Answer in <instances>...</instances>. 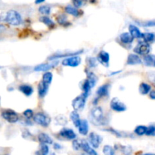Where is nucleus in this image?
I'll return each mask as SVG.
<instances>
[{
	"label": "nucleus",
	"mask_w": 155,
	"mask_h": 155,
	"mask_svg": "<svg viewBox=\"0 0 155 155\" xmlns=\"http://www.w3.org/2000/svg\"><path fill=\"white\" fill-rule=\"evenodd\" d=\"M103 153L104 155H114V149L110 145H104L103 148Z\"/></svg>",
	"instance_id": "obj_33"
},
{
	"label": "nucleus",
	"mask_w": 155,
	"mask_h": 155,
	"mask_svg": "<svg viewBox=\"0 0 155 155\" xmlns=\"http://www.w3.org/2000/svg\"><path fill=\"white\" fill-rule=\"evenodd\" d=\"M39 21L43 23L44 24L48 27L49 28H53L54 27V23L47 16H42L39 18Z\"/></svg>",
	"instance_id": "obj_25"
},
{
	"label": "nucleus",
	"mask_w": 155,
	"mask_h": 155,
	"mask_svg": "<svg viewBox=\"0 0 155 155\" xmlns=\"http://www.w3.org/2000/svg\"><path fill=\"white\" fill-rule=\"evenodd\" d=\"M57 21L61 25H65V24H67V17L64 15H60L57 18Z\"/></svg>",
	"instance_id": "obj_40"
},
{
	"label": "nucleus",
	"mask_w": 155,
	"mask_h": 155,
	"mask_svg": "<svg viewBox=\"0 0 155 155\" xmlns=\"http://www.w3.org/2000/svg\"><path fill=\"white\" fill-rule=\"evenodd\" d=\"M154 56L151 55V54H147V55L145 56L144 58V62L146 65L148 66H151V65L154 64Z\"/></svg>",
	"instance_id": "obj_32"
},
{
	"label": "nucleus",
	"mask_w": 155,
	"mask_h": 155,
	"mask_svg": "<svg viewBox=\"0 0 155 155\" xmlns=\"http://www.w3.org/2000/svg\"><path fill=\"white\" fill-rule=\"evenodd\" d=\"M52 74L50 72H45V74H43V76H42V81L44 83H45V84L47 85H49L50 83H51V80H52Z\"/></svg>",
	"instance_id": "obj_30"
},
{
	"label": "nucleus",
	"mask_w": 155,
	"mask_h": 155,
	"mask_svg": "<svg viewBox=\"0 0 155 155\" xmlns=\"http://www.w3.org/2000/svg\"><path fill=\"white\" fill-rule=\"evenodd\" d=\"M72 2L75 8H79L83 5V0H72Z\"/></svg>",
	"instance_id": "obj_43"
},
{
	"label": "nucleus",
	"mask_w": 155,
	"mask_h": 155,
	"mask_svg": "<svg viewBox=\"0 0 155 155\" xmlns=\"http://www.w3.org/2000/svg\"><path fill=\"white\" fill-rule=\"evenodd\" d=\"M48 85L45 84L43 82L41 81L38 86V93H39V98H44L48 92Z\"/></svg>",
	"instance_id": "obj_17"
},
{
	"label": "nucleus",
	"mask_w": 155,
	"mask_h": 155,
	"mask_svg": "<svg viewBox=\"0 0 155 155\" xmlns=\"http://www.w3.org/2000/svg\"><path fill=\"white\" fill-rule=\"evenodd\" d=\"M151 91V86L145 83H142L139 86V92L142 95H147Z\"/></svg>",
	"instance_id": "obj_23"
},
{
	"label": "nucleus",
	"mask_w": 155,
	"mask_h": 155,
	"mask_svg": "<svg viewBox=\"0 0 155 155\" xmlns=\"http://www.w3.org/2000/svg\"><path fill=\"white\" fill-rule=\"evenodd\" d=\"M134 38L130 35V33H124L120 36V39L121 42L124 44H130L132 43Z\"/></svg>",
	"instance_id": "obj_20"
},
{
	"label": "nucleus",
	"mask_w": 155,
	"mask_h": 155,
	"mask_svg": "<svg viewBox=\"0 0 155 155\" xmlns=\"http://www.w3.org/2000/svg\"><path fill=\"white\" fill-rule=\"evenodd\" d=\"M110 108L117 112L125 111L127 110V106L124 102L120 101L118 98H114L110 101Z\"/></svg>",
	"instance_id": "obj_5"
},
{
	"label": "nucleus",
	"mask_w": 155,
	"mask_h": 155,
	"mask_svg": "<svg viewBox=\"0 0 155 155\" xmlns=\"http://www.w3.org/2000/svg\"><path fill=\"white\" fill-rule=\"evenodd\" d=\"M5 29V26L2 25V24H0V32L2 31V30H4Z\"/></svg>",
	"instance_id": "obj_48"
},
{
	"label": "nucleus",
	"mask_w": 155,
	"mask_h": 155,
	"mask_svg": "<svg viewBox=\"0 0 155 155\" xmlns=\"http://www.w3.org/2000/svg\"><path fill=\"white\" fill-rule=\"evenodd\" d=\"M48 151H49V148L47 145L45 144H42L39 148V149L36 152V155H47L48 154Z\"/></svg>",
	"instance_id": "obj_27"
},
{
	"label": "nucleus",
	"mask_w": 155,
	"mask_h": 155,
	"mask_svg": "<svg viewBox=\"0 0 155 155\" xmlns=\"http://www.w3.org/2000/svg\"><path fill=\"white\" fill-rule=\"evenodd\" d=\"M122 151L125 155H130L132 152V148L130 146H124L123 147Z\"/></svg>",
	"instance_id": "obj_41"
},
{
	"label": "nucleus",
	"mask_w": 155,
	"mask_h": 155,
	"mask_svg": "<svg viewBox=\"0 0 155 155\" xmlns=\"http://www.w3.org/2000/svg\"><path fill=\"white\" fill-rule=\"evenodd\" d=\"M142 64V60L138 54H129L127 58V64L129 65H136Z\"/></svg>",
	"instance_id": "obj_13"
},
{
	"label": "nucleus",
	"mask_w": 155,
	"mask_h": 155,
	"mask_svg": "<svg viewBox=\"0 0 155 155\" xmlns=\"http://www.w3.org/2000/svg\"><path fill=\"white\" fill-rule=\"evenodd\" d=\"M87 80L89 83V86H90L91 88L94 87L95 83L97 81V77L93 74V73L89 72L87 74Z\"/></svg>",
	"instance_id": "obj_26"
},
{
	"label": "nucleus",
	"mask_w": 155,
	"mask_h": 155,
	"mask_svg": "<svg viewBox=\"0 0 155 155\" xmlns=\"http://www.w3.org/2000/svg\"><path fill=\"white\" fill-rule=\"evenodd\" d=\"M71 120H72L73 124H74V126H75L76 127H79L81 120H80V116H79L78 113H77V111H75V110H74V111L71 112Z\"/></svg>",
	"instance_id": "obj_21"
},
{
	"label": "nucleus",
	"mask_w": 155,
	"mask_h": 155,
	"mask_svg": "<svg viewBox=\"0 0 155 155\" xmlns=\"http://www.w3.org/2000/svg\"><path fill=\"white\" fill-rule=\"evenodd\" d=\"M0 21H5L8 24L13 26H18L21 24L22 18L21 15L15 10H10L7 13L0 16Z\"/></svg>",
	"instance_id": "obj_1"
},
{
	"label": "nucleus",
	"mask_w": 155,
	"mask_h": 155,
	"mask_svg": "<svg viewBox=\"0 0 155 155\" xmlns=\"http://www.w3.org/2000/svg\"><path fill=\"white\" fill-rule=\"evenodd\" d=\"M147 131V127L145 126H138L136 129H135V133L138 136H143L146 133Z\"/></svg>",
	"instance_id": "obj_31"
},
{
	"label": "nucleus",
	"mask_w": 155,
	"mask_h": 155,
	"mask_svg": "<svg viewBox=\"0 0 155 155\" xmlns=\"http://www.w3.org/2000/svg\"><path fill=\"white\" fill-rule=\"evenodd\" d=\"M56 122L60 125H65L68 123V120L64 116H58L56 117Z\"/></svg>",
	"instance_id": "obj_35"
},
{
	"label": "nucleus",
	"mask_w": 155,
	"mask_h": 155,
	"mask_svg": "<svg viewBox=\"0 0 155 155\" xmlns=\"http://www.w3.org/2000/svg\"><path fill=\"white\" fill-rule=\"evenodd\" d=\"M39 12L42 15H48L51 12V8L48 5H42L39 8Z\"/></svg>",
	"instance_id": "obj_34"
},
{
	"label": "nucleus",
	"mask_w": 155,
	"mask_h": 155,
	"mask_svg": "<svg viewBox=\"0 0 155 155\" xmlns=\"http://www.w3.org/2000/svg\"><path fill=\"white\" fill-rule=\"evenodd\" d=\"M2 117L11 124H15V123L18 122L19 120V117H18V114L14 110L8 109V110H5L2 112Z\"/></svg>",
	"instance_id": "obj_4"
},
{
	"label": "nucleus",
	"mask_w": 155,
	"mask_h": 155,
	"mask_svg": "<svg viewBox=\"0 0 155 155\" xmlns=\"http://www.w3.org/2000/svg\"><path fill=\"white\" fill-rule=\"evenodd\" d=\"M79 133L83 136H86L89 132V124H88L87 120H83L80 121V126L78 127Z\"/></svg>",
	"instance_id": "obj_15"
},
{
	"label": "nucleus",
	"mask_w": 155,
	"mask_h": 155,
	"mask_svg": "<svg viewBox=\"0 0 155 155\" xmlns=\"http://www.w3.org/2000/svg\"><path fill=\"white\" fill-rule=\"evenodd\" d=\"M142 25L144 27H155V20L146 21V22L142 24Z\"/></svg>",
	"instance_id": "obj_42"
},
{
	"label": "nucleus",
	"mask_w": 155,
	"mask_h": 155,
	"mask_svg": "<svg viewBox=\"0 0 155 155\" xmlns=\"http://www.w3.org/2000/svg\"><path fill=\"white\" fill-rule=\"evenodd\" d=\"M33 120L36 124H39L42 127H48L49 126L50 123H51V118L46 114L39 112V113L36 114L33 116Z\"/></svg>",
	"instance_id": "obj_3"
},
{
	"label": "nucleus",
	"mask_w": 155,
	"mask_h": 155,
	"mask_svg": "<svg viewBox=\"0 0 155 155\" xmlns=\"http://www.w3.org/2000/svg\"><path fill=\"white\" fill-rule=\"evenodd\" d=\"M92 122L96 125H101L104 121V114L102 109L100 107H95L92 109L90 113Z\"/></svg>",
	"instance_id": "obj_2"
},
{
	"label": "nucleus",
	"mask_w": 155,
	"mask_h": 155,
	"mask_svg": "<svg viewBox=\"0 0 155 155\" xmlns=\"http://www.w3.org/2000/svg\"><path fill=\"white\" fill-rule=\"evenodd\" d=\"M80 62H81V58L77 55L71 56V57L65 58L62 61V64L64 66L67 67H72V68H75L80 65Z\"/></svg>",
	"instance_id": "obj_6"
},
{
	"label": "nucleus",
	"mask_w": 155,
	"mask_h": 155,
	"mask_svg": "<svg viewBox=\"0 0 155 155\" xmlns=\"http://www.w3.org/2000/svg\"><path fill=\"white\" fill-rule=\"evenodd\" d=\"M153 65H154V66L155 67V61H154V64H153Z\"/></svg>",
	"instance_id": "obj_51"
},
{
	"label": "nucleus",
	"mask_w": 155,
	"mask_h": 155,
	"mask_svg": "<svg viewBox=\"0 0 155 155\" xmlns=\"http://www.w3.org/2000/svg\"><path fill=\"white\" fill-rule=\"evenodd\" d=\"M129 30H130V33L133 38H140L142 37V34L139 29L135 25H130L129 27Z\"/></svg>",
	"instance_id": "obj_18"
},
{
	"label": "nucleus",
	"mask_w": 155,
	"mask_h": 155,
	"mask_svg": "<svg viewBox=\"0 0 155 155\" xmlns=\"http://www.w3.org/2000/svg\"><path fill=\"white\" fill-rule=\"evenodd\" d=\"M142 37L143 38L144 41L146 43H148V42H151L154 41L155 36L154 33H145L142 34Z\"/></svg>",
	"instance_id": "obj_28"
},
{
	"label": "nucleus",
	"mask_w": 155,
	"mask_h": 155,
	"mask_svg": "<svg viewBox=\"0 0 155 155\" xmlns=\"http://www.w3.org/2000/svg\"><path fill=\"white\" fill-rule=\"evenodd\" d=\"M53 64H43L38 65L36 68H34V70L36 71H46L48 70L51 69V68H53Z\"/></svg>",
	"instance_id": "obj_29"
},
{
	"label": "nucleus",
	"mask_w": 155,
	"mask_h": 155,
	"mask_svg": "<svg viewBox=\"0 0 155 155\" xmlns=\"http://www.w3.org/2000/svg\"><path fill=\"white\" fill-rule=\"evenodd\" d=\"M134 51L136 54H142V55H147L150 51V45L146 42H140L136 47Z\"/></svg>",
	"instance_id": "obj_9"
},
{
	"label": "nucleus",
	"mask_w": 155,
	"mask_h": 155,
	"mask_svg": "<svg viewBox=\"0 0 155 155\" xmlns=\"http://www.w3.org/2000/svg\"><path fill=\"white\" fill-rule=\"evenodd\" d=\"M65 12L68 14L73 15L74 17H77L80 15V11L77 8L72 7L71 5H68L65 8Z\"/></svg>",
	"instance_id": "obj_24"
},
{
	"label": "nucleus",
	"mask_w": 155,
	"mask_h": 155,
	"mask_svg": "<svg viewBox=\"0 0 155 155\" xmlns=\"http://www.w3.org/2000/svg\"><path fill=\"white\" fill-rule=\"evenodd\" d=\"M60 136L63 137L64 139H66L68 140H72L76 138V134L74 132V130H71V129L64 128L61 130Z\"/></svg>",
	"instance_id": "obj_10"
},
{
	"label": "nucleus",
	"mask_w": 155,
	"mask_h": 155,
	"mask_svg": "<svg viewBox=\"0 0 155 155\" xmlns=\"http://www.w3.org/2000/svg\"><path fill=\"white\" fill-rule=\"evenodd\" d=\"M102 142V138L95 133H91L89 136V142L93 148H98Z\"/></svg>",
	"instance_id": "obj_8"
},
{
	"label": "nucleus",
	"mask_w": 155,
	"mask_h": 155,
	"mask_svg": "<svg viewBox=\"0 0 155 155\" xmlns=\"http://www.w3.org/2000/svg\"><path fill=\"white\" fill-rule=\"evenodd\" d=\"M143 155H155V154H145Z\"/></svg>",
	"instance_id": "obj_49"
},
{
	"label": "nucleus",
	"mask_w": 155,
	"mask_h": 155,
	"mask_svg": "<svg viewBox=\"0 0 155 155\" xmlns=\"http://www.w3.org/2000/svg\"><path fill=\"white\" fill-rule=\"evenodd\" d=\"M44 1H45V0H36V1H35V3H36V4H40V3L43 2Z\"/></svg>",
	"instance_id": "obj_47"
},
{
	"label": "nucleus",
	"mask_w": 155,
	"mask_h": 155,
	"mask_svg": "<svg viewBox=\"0 0 155 155\" xmlns=\"http://www.w3.org/2000/svg\"><path fill=\"white\" fill-rule=\"evenodd\" d=\"M145 134L147 136H155V126L151 125L147 127V131Z\"/></svg>",
	"instance_id": "obj_37"
},
{
	"label": "nucleus",
	"mask_w": 155,
	"mask_h": 155,
	"mask_svg": "<svg viewBox=\"0 0 155 155\" xmlns=\"http://www.w3.org/2000/svg\"><path fill=\"white\" fill-rule=\"evenodd\" d=\"M149 96L151 99H155V91L154 90L150 91Z\"/></svg>",
	"instance_id": "obj_45"
},
{
	"label": "nucleus",
	"mask_w": 155,
	"mask_h": 155,
	"mask_svg": "<svg viewBox=\"0 0 155 155\" xmlns=\"http://www.w3.org/2000/svg\"><path fill=\"white\" fill-rule=\"evenodd\" d=\"M81 148H83V151L88 155H98L96 151L89 145V142L86 140L81 141Z\"/></svg>",
	"instance_id": "obj_11"
},
{
	"label": "nucleus",
	"mask_w": 155,
	"mask_h": 155,
	"mask_svg": "<svg viewBox=\"0 0 155 155\" xmlns=\"http://www.w3.org/2000/svg\"><path fill=\"white\" fill-rule=\"evenodd\" d=\"M38 140L39 141L40 143L45 144V145H51V144H52V140H51V137L48 135L43 133H41L38 135Z\"/></svg>",
	"instance_id": "obj_16"
},
{
	"label": "nucleus",
	"mask_w": 155,
	"mask_h": 155,
	"mask_svg": "<svg viewBox=\"0 0 155 155\" xmlns=\"http://www.w3.org/2000/svg\"><path fill=\"white\" fill-rule=\"evenodd\" d=\"M86 97L83 96V95H80V96L74 98V101L72 102V106L74 107L75 111H78V110H81L84 107L85 104H86Z\"/></svg>",
	"instance_id": "obj_7"
},
{
	"label": "nucleus",
	"mask_w": 155,
	"mask_h": 155,
	"mask_svg": "<svg viewBox=\"0 0 155 155\" xmlns=\"http://www.w3.org/2000/svg\"><path fill=\"white\" fill-rule=\"evenodd\" d=\"M19 90L22 92L23 94L26 95V96H30V95H32L33 92V89L30 85H21V86H19Z\"/></svg>",
	"instance_id": "obj_19"
},
{
	"label": "nucleus",
	"mask_w": 155,
	"mask_h": 155,
	"mask_svg": "<svg viewBox=\"0 0 155 155\" xmlns=\"http://www.w3.org/2000/svg\"><path fill=\"white\" fill-rule=\"evenodd\" d=\"M91 89H92V88H91L90 86H89V82H88L87 79H86V80L83 82V84H82V89H83V96L87 98Z\"/></svg>",
	"instance_id": "obj_22"
},
{
	"label": "nucleus",
	"mask_w": 155,
	"mask_h": 155,
	"mask_svg": "<svg viewBox=\"0 0 155 155\" xmlns=\"http://www.w3.org/2000/svg\"><path fill=\"white\" fill-rule=\"evenodd\" d=\"M54 149H60V148H61V147L60 145H58V144H54Z\"/></svg>",
	"instance_id": "obj_46"
},
{
	"label": "nucleus",
	"mask_w": 155,
	"mask_h": 155,
	"mask_svg": "<svg viewBox=\"0 0 155 155\" xmlns=\"http://www.w3.org/2000/svg\"><path fill=\"white\" fill-rule=\"evenodd\" d=\"M89 66L90 67H96L97 66L96 59L94 58H90L89 59Z\"/></svg>",
	"instance_id": "obj_44"
},
{
	"label": "nucleus",
	"mask_w": 155,
	"mask_h": 155,
	"mask_svg": "<svg viewBox=\"0 0 155 155\" xmlns=\"http://www.w3.org/2000/svg\"><path fill=\"white\" fill-rule=\"evenodd\" d=\"M109 84H104L103 86H100L97 90V95L98 98H102V97H105L108 95L109 91Z\"/></svg>",
	"instance_id": "obj_14"
},
{
	"label": "nucleus",
	"mask_w": 155,
	"mask_h": 155,
	"mask_svg": "<svg viewBox=\"0 0 155 155\" xmlns=\"http://www.w3.org/2000/svg\"><path fill=\"white\" fill-rule=\"evenodd\" d=\"M148 80L153 84V86H155V71H151L147 74Z\"/></svg>",
	"instance_id": "obj_36"
},
{
	"label": "nucleus",
	"mask_w": 155,
	"mask_h": 155,
	"mask_svg": "<svg viewBox=\"0 0 155 155\" xmlns=\"http://www.w3.org/2000/svg\"><path fill=\"white\" fill-rule=\"evenodd\" d=\"M51 155H55V154H54V153H52Z\"/></svg>",
	"instance_id": "obj_50"
},
{
	"label": "nucleus",
	"mask_w": 155,
	"mask_h": 155,
	"mask_svg": "<svg viewBox=\"0 0 155 155\" xmlns=\"http://www.w3.org/2000/svg\"><path fill=\"white\" fill-rule=\"evenodd\" d=\"M72 145H73V148H74V150H75V151H79V150L81 148V142L75 139V140L73 141Z\"/></svg>",
	"instance_id": "obj_38"
},
{
	"label": "nucleus",
	"mask_w": 155,
	"mask_h": 155,
	"mask_svg": "<svg viewBox=\"0 0 155 155\" xmlns=\"http://www.w3.org/2000/svg\"><path fill=\"white\" fill-rule=\"evenodd\" d=\"M110 59L109 54L105 51H101L98 55V60L105 67H108V62Z\"/></svg>",
	"instance_id": "obj_12"
},
{
	"label": "nucleus",
	"mask_w": 155,
	"mask_h": 155,
	"mask_svg": "<svg viewBox=\"0 0 155 155\" xmlns=\"http://www.w3.org/2000/svg\"><path fill=\"white\" fill-rule=\"evenodd\" d=\"M23 114H24V116L25 117L27 120L31 119V118L34 116V115H33V111L32 110H30V109H27V110H24Z\"/></svg>",
	"instance_id": "obj_39"
}]
</instances>
